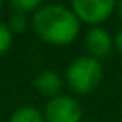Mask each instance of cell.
<instances>
[{"instance_id":"cell-1","label":"cell","mask_w":122,"mask_h":122,"mask_svg":"<svg viewBox=\"0 0 122 122\" xmlns=\"http://www.w3.org/2000/svg\"><path fill=\"white\" fill-rule=\"evenodd\" d=\"M32 29L45 44L62 47L77 39L80 22L70 7L45 4L32 14Z\"/></svg>"},{"instance_id":"cell-2","label":"cell","mask_w":122,"mask_h":122,"mask_svg":"<svg viewBox=\"0 0 122 122\" xmlns=\"http://www.w3.org/2000/svg\"><path fill=\"white\" fill-rule=\"evenodd\" d=\"M102 79H104L102 62L90 55L77 57L74 62H70L65 72V80L75 94H90L100 85Z\"/></svg>"},{"instance_id":"cell-3","label":"cell","mask_w":122,"mask_h":122,"mask_svg":"<svg viewBox=\"0 0 122 122\" xmlns=\"http://www.w3.org/2000/svg\"><path fill=\"white\" fill-rule=\"evenodd\" d=\"M70 9L79 22L99 27L115 10V2L114 0H74Z\"/></svg>"},{"instance_id":"cell-4","label":"cell","mask_w":122,"mask_h":122,"mask_svg":"<svg viewBox=\"0 0 122 122\" xmlns=\"http://www.w3.org/2000/svg\"><path fill=\"white\" fill-rule=\"evenodd\" d=\"M45 122H80L82 120V107L70 95H57L52 97L44 110Z\"/></svg>"},{"instance_id":"cell-5","label":"cell","mask_w":122,"mask_h":122,"mask_svg":"<svg viewBox=\"0 0 122 122\" xmlns=\"http://www.w3.org/2000/svg\"><path fill=\"white\" fill-rule=\"evenodd\" d=\"M85 49L90 57L100 60L114 49V39L104 27H92L85 35Z\"/></svg>"},{"instance_id":"cell-6","label":"cell","mask_w":122,"mask_h":122,"mask_svg":"<svg viewBox=\"0 0 122 122\" xmlns=\"http://www.w3.org/2000/svg\"><path fill=\"white\" fill-rule=\"evenodd\" d=\"M62 84H64L62 77L55 70H42L34 79V87L37 89V92L45 97H50V99L60 95Z\"/></svg>"},{"instance_id":"cell-7","label":"cell","mask_w":122,"mask_h":122,"mask_svg":"<svg viewBox=\"0 0 122 122\" xmlns=\"http://www.w3.org/2000/svg\"><path fill=\"white\" fill-rule=\"evenodd\" d=\"M9 122H45V120H44V114L39 109L32 105H25L17 109L9 119Z\"/></svg>"},{"instance_id":"cell-8","label":"cell","mask_w":122,"mask_h":122,"mask_svg":"<svg viewBox=\"0 0 122 122\" xmlns=\"http://www.w3.org/2000/svg\"><path fill=\"white\" fill-rule=\"evenodd\" d=\"M40 0H10V7L15 10V14H34L40 7Z\"/></svg>"},{"instance_id":"cell-9","label":"cell","mask_w":122,"mask_h":122,"mask_svg":"<svg viewBox=\"0 0 122 122\" xmlns=\"http://www.w3.org/2000/svg\"><path fill=\"white\" fill-rule=\"evenodd\" d=\"M9 29L12 30V34H20V32H25L27 25H29V20H27V15L24 14H14L9 20Z\"/></svg>"},{"instance_id":"cell-10","label":"cell","mask_w":122,"mask_h":122,"mask_svg":"<svg viewBox=\"0 0 122 122\" xmlns=\"http://www.w3.org/2000/svg\"><path fill=\"white\" fill-rule=\"evenodd\" d=\"M12 35L14 34L9 29V25L4 24V22H0V55H4L10 49V45H12Z\"/></svg>"},{"instance_id":"cell-11","label":"cell","mask_w":122,"mask_h":122,"mask_svg":"<svg viewBox=\"0 0 122 122\" xmlns=\"http://www.w3.org/2000/svg\"><path fill=\"white\" fill-rule=\"evenodd\" d=\"M114 49H115V52L122 57V30H119L117 35L114 37Z\"/></svg>"},{"instance_id":"cell-12","label":"cell","mask_w":122,"mask_h":122,"mask_svg":"<svg viewBox=\"0 0 122 122\" xmlns=\"http://www.w3.org/2000/svg\"><path fill=\"white\" fill-rule=\"evenodd\" d=\"M115 7H117V10H119V15L122 17V2H120V4H117Z\"/></svg>"},{"instance_id":"cell-13","label":"cell","mask_w":122,"mask_h":122,"mask_svg":"<svg viewBox=\"0 0 122 122\" xmlns=\"http://www.w3.org/2000/svg\"><path fill=\"white\" fill-rule=\"evenodd\" d=\"M0 12H2V2H0Z\"/></svg>"}]
</instances>
